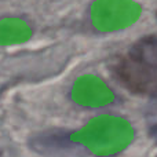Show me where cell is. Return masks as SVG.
<instances>
[{"mask_svg":"<svg viewBox=\"0 0 157 157\" xmlns=\"http://www.w3.org/2000/svg\"><path fill=\"white\" fill-rule=\"evenodd\" d=\"M114 77L130 92L145 97L157 95V71L144 65L130 57L116 62Z\"/></svg>","mask_w":157,"mask_h":157,"instance_id":"6da1fadb","label":"cell"},{"mask_svg":"<svg viewBox=\"0 0 157 157\" xmlns=\"http://www.w3.org/2000/svg\"><path fill=\"white\" fill-rule=\"evenodd\" d=\"M128 57L157 71V36H146L138 40L131 47Z\"/></svg>","mask_w":157,"mask_h":157,"instance_id":"7a4b0ae2","label":"cell"}]
</instances>
